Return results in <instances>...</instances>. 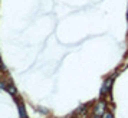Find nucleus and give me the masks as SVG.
<instances>
[{
    "mask_svg": "<svg viewBox=\"0 0 128 118\" xmlns=\"http://www.w3.org/2000/svg\"><path fill=\"white\" fill-rule=\"evenodd\" d=\"M105 112H106V104H105V102L99 101V102H96V104L94 105V114H95L96 117H102Z\"/></svg>",
    "mask_w": 128,
    "mask_h": 118,
    "instance_id": "f257e3e1",
    "label": "nucleus"
},
{
    "mask_svg": "<svg viewBox=\"0 0 128 118\" xmlns=\"http://www.w3.org/2000/svg\"><path fill=\"white\" fill-rule=\"evenodd\" d=\"M111 85H112V81H111V79H106L104 82V85H102V88H101V94H106V92L110 91Z\"/></svg>",
    "mask_w": 128,
    "mask_h": 118,
    "instance_id": "f03ea898",
    "label": "nucleus"
},
{
    "mask_svg": "<svg viewBox=\"0 0 128 118\" xmlns=\"http://www.w3.org/2000/svg\"><path fill=\"white\" fill-rule=\"evenodd\" d=\"M102 118H114V117H112V115H111L110 112H105L104 115H102Z\"/></svg>",
    "mask_w": 128,
    "mask_h": 118,
    "instance_id": "7ed1b4c3",
    "label": "nucleus"
},
{
    "mask_svg": "<svg viewBox=\"0 0 128 118\" xmlns=\"http://www.w3.org/2000/svg\"><path fill=\"white\" fill-rule=\"evenodd\" d=\"M95 118H101V117H95Z\"/></svg>",
    "mask_w": 128,
    "mask_h": 118,
    "instance_id": "20e7f679",
    "label": "nucleus"
}]
</instances>
